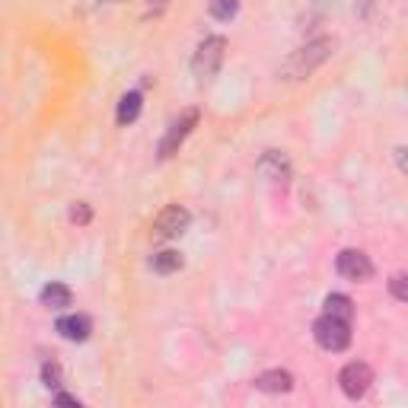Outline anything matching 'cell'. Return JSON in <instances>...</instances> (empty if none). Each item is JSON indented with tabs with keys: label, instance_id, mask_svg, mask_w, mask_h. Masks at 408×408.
<instances>
[{
	"label": "cell",
	"instance_id": "1",
	"mask_svg": "<svg viewBox=\"0 0 408 408\" xmlns=\"http://www.w3.org/2000/svg\"><path fill=\"white\" fill-rule=\"evenodd\" d=\"M312 335H316L319 348H325V351H345L351 345L348 322H342V319H335V316L316 319V325H312Z\"/></svg>",
	"mask_w": 408,
	"mask_h": 408
},
{
	"label": "cell",
	"instance_id": "2",
	"mask_svg": "<svg viewBox=\"0 0 408 408\" xmlns=\"http://www.w3.org/2000/svg\"><path fill=\"white\" fill-rule=\"evenodd\" d=\"M223 51H227V42H223L220 36H214V39H204V42H201V49H198V54H195V61H192L195 73H198L201 80L214 77V73H217V67H220V61H223Z\"/></svg>",
	"mask_w": 408,
	"mask_h": 408
},
{
	"label": "cell",
	"instance_id": "3",
	"mask_svg": "<svg viewBox=\"0 0 408 408\" xmlns=\"http://www.w3.org/2000/svg\"><path fill=\"white\" fill-rule=\"evenodd\" d=\"M338 383H342V389H345V396H348V399H360L367 389H370L373 370L364 364V360H355V364H348V367L342 370Z\"/></svg>",
	"mask_w": 408,
	"mask_h": 408
},
{
	"label": "cell",
	"instance_id": "4",
	"mask_svg": "<svg viewBox=\"0 0 408 408\" xmlns=\"http://www.w3.org/2000/svg\"><path fill=\"white\" fill-rule=\"evenodd\" d=\"M185 227H188V210L179 208V204H169L153 220V240H173V236L185 233Z\"/></svg>",
	"mask_w": 408,
	"mask_h": 408
},
{
	"label": "cell",
	"instance_id": "5",
	"mask_svg": "<svg viewBox=\"0 0 408 408\" xmlns=\"http://www.w3.org/2000/svg\"><path fill=\"white\" fill-rule=\"evenodd\" d=\"M338 275L348 281H367V277H373V265L357 249H345V253H338Z\"/></svg>",
	"mask_w": 408,
	"mask_h": 408
},
{
	"label": "cell",
	"instance_id": "6",
	"mask_svg": "<svg viewBox=\"0 0 408 408\" xmlns=\"http://www.w3.org/2000/svg\"><path fill=\"white\" fill-rule=\"evenodd\" d=\"M195 121H198V112H195V108H188V112H182V118L175 121L173 128H169V134H166V138H163V144H160V156H163V160H169V156H173L175 151H179V144H182V141H185V134L195 128Z\"/></svg>",
	"mask_w": 408,
	"mask_h": 408
},
{
	"label": "cell",
	"instance_id": "7",
	"mask_svg": "<svg viewBox=\"0 0 408 408\" xmlns=\"http://www.w3.org/2000/svg\"><path fill=\"white\" fill-rule=\"evenodd\" d=\"M58 332H61V338H67V342H86L90 332H93V322H90V316H83V312H73V316L58 319Z\"/></svg>",
	"mask_w": 408,
	"mask_h": 408
},
{
	"label": "cell",
	"instance_id": "8",
	"mask_svg": "<svg viewBox=\"0 0 408 408\" xmlns=\"http://www.w3.org/2000/svg\"><path fill=\"white\" fill-rule=\"evenodd\" d=\"M290 373L287 370H268V373H262V377L255 379V386L262 392H287L290 389Z\"/></svg>",
	"mask_w": 408,
	"mask_h": 408
},
{
	"label": "cell",
	"instance_id": "9",
	"mask_svg": "<svg viewBox=\"0 0 408 408\" xmlns=\"http://www.w3.org/2000/svg\"><path fill=\"white\" fill-rule=\"evenodd\" d=\"M42 303L49 306V310H64V306H71V287H64V284L51 281L49 287L42 290Z\"/></svg>",
	"mask_w": 408,
	"mask_h": 408
},
{
	"label": "cell",
	"instance_id": "10",
	"mask_svg": "<svg viewBox=\"0 0 408 408\" xmlns=\"http://www.w3.org/2000/svg\"><path fill=\"white\" fill-rule=\"evenodd\" d=\"M322 306H325V316H335V319H342V322H348V319L355 316V306H351V300L345 294H329Z\"/></svg>",
	"mask_w": 408,
	"mask_h": 408
},
{
	"label": "cell",
	"instance_id": "11",
	"mask_svg": "<svg viewBox=\"0 0 408 408\" xmlns=\"http://www.w3.org/2000/svg\"><path fill=\"white\" fill-rule=\"evenodd\" d=\"M153 271L156 275H173V271H179L182 268V255L179 253H173V249H163V253H156L153 255Z\"/></svg>",
	"mask_w": 408,
	"mask_h": 408
},
{
	"label": "cell",
	"instance_id": "12",
	"mask_svg": "<svg viewBox=\"0 0 408 408\" xmlns=\"http://www.w3.org/2000/svg\"><path fill=\"white\" fill-rule=\"evenodd\" d=\"M141 115V93H128L118 102V125H131Z\"/></svg>",
	"mask_w": 408,
	"mask_h": 408
},
{
	"label": "cell",
	"instance_id": "13",
	"mask_svg": "<svg viewBox=\"0 0 408 408\" xmlns=\"http://www.w3.org/2000/svg\"><path fill=\"white\" fill-rule=\"evenodd\" d=\"M210 13L217 19H230L236 13V0H210Z\"/></svg>",
	"mask_w": 408,
	"mask_h": 408
},
{
	"label": "cell",
	"instance_id": "14",
	"mask_svg": "<svg viewBox=\"0 0 408 408\" xmlns=\"http://www.w3.org/2000/svg\"><path fill=\"white\" fill-rule=\"evenodd\" d=\"M42 379H45V386H61V367L58 364H45L42 367Z\"/></svg>",
	"mask_w": 408,
	"mask_h": 408
},
{
	"label": "cell",
	"instance_id": "15",
	"mask_svg": "<svg viewBox=\"0 0 408 408\" xmlns=\"http://www.w3.org/2000/svg\"><path fill=\"white\" fill-rule=\"evenodd\" d=\"M389 287H392V294H396V300H408V287H405V275H392Z\"/></svg>",
	"mask_w": 408,
	"mask_h": 408
},
{
	"label": "cell",
	"instance_id": "16",
	"mask_svg": "<svg viewBox=\"0 0 408 408\" xmlns=\"http://www.w3.org/2000/svg\"><path fill=\"white\" fill-rule=\"evenodd\" d=\"M71 217H73V220H80V223H86V220H90V210H86V208H73Z\"/></svg>",
	"mask_w": 408,
	"mask_h": 408
},
{
	"label": "cell",
	"instance_id": "17",
	"mask_svg": "<svg viewBox=\"0 0 408 408\" xmlns=\"http://www.w3.org/2000/svg\"><path fill=\"white\" fill-rule=\"evenodd\" d=\"M58 402H61V405H80L73 396H58Z\"/></svg>",
	"mask_w": 408,
	"mask_h": 408
}]
</instances>
